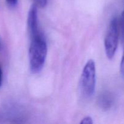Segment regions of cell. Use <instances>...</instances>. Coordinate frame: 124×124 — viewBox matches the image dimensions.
<instances>
[{"label":"cell","mask_w":124,"mask_h":124,"mask_svg":"<svg viewBox=\"0 0 124 124\" xmlns=\"http://www.w3.org/2000/svg\"><path fill=\"white\" fill-rule=\"evenodd\" d=\"M47 53V44L41 34L31 38L29 58L30 69L33 73H38L42 70L44 65Z\"/></svg>","instance_id":"6da1fadb"},{"label":"cell","mask_w":124,"mask_h":124,"mask_svg":"<svg viewBox=\"0 0 124 124\" xmlns=\"http://www.w3.org/2000/svg\"><path fill=\"white\" fill-rule=\"evenodd\" d=\"M119 36L117 19L116 18H114L109 24L104 41L105 53L108 59H112L116 53L118 46Z\"/></svg>","instance_id":"3957f363"},{"label":"cell","mask_w":124,"mask_h":124,"mask_svg":"<svg viewBox=\"0 0 124 124\" xmlns=\"http://www.w3.org/2000/svg\"><path fill=\"white\" fill-rule=\"evenodd\" d=\"M6 2L10 7H15L18 4V0H6Z\"/></svg>","instance_id":"30bf717a"},{"label":"cell","mask_w":124,"mask_h":124,"mask_svg":"<svg viewBox=\"0 0 124 124\" xmlns=\"http://www.w3.org/2000/svg\"><path fill=\"white\" fill-rule=\"evenodd\" d=\"M1 48H2V46H1V41H0V51H1Z\"/></svg>","instance_id":"7c38bea8"},{"label":"cell","mask_w":124,"mask_h":124,"mask_svg":"<svg viewBox=\"0 0 124 124\" xmlns=\"http://www.w3.org/2000/svg\"><path fill=\"white\" fill-rule=\"evenodd\" d=\"M113 102L112 96L108 92H104L98 98V105L104 110H108L111 107Z\"/></svg>","instance_id":"5b68a950"},{"label":"cell","mask_w":124,"mask_h":124,"mask_svg":"<svg viewBox=\"0 0 124 124\" xmlns=\"http://www.w3.org/2000/svg\"><path fill=\"white\" fill-rule=\"evenodd\" d=\"M27 27L31 38L41 34L38 29L37 6L35 4L31 6L28 13Z\"/></svg>","instance_id":"277c9868"},{"label":"cell","mask_w":124,"mask_h":124,"mask_svg":"<svg viewBox=\"0 0 124 124\" xmlns=\"http://www.w3.org/2000/svg\"><path fill=\"white\" fill-rule=\"evenodd\" d=\"M82 93L85 96L93 95L96 87V66L93 59L88 61L84 67L80 81Z\"/></svg>","instance_id":"7a4b0ae2"},{"label":"cell","mask_w":124,"mask_h":124,"mask_svg":"<svg viewBox=\"0 0 124 124\" xmlns=\"http://www.w3.org/2000/svg\"><path fill=\"white\" fill-rule=\"evenodd\" d=\"M120 70H121V75H122V77L124 78V49L123 54H122V60H121V67H120Z\"/></svg>","instance_id":"9c48e42d"},{"label":"cell","mask_w":124,"mask_h":124,"mask_svg":"<svg viewBox=\"0 0 124 124\" xmlns=\"http://www.w3.org/2000/svg\"><path fill=\"white\" fill-rule=\"evenodd\" d=\"M2 71L1 66H0V87L2 84Z\"/></svg>","instance_id":"8fae6325"},{"label":"cell","mask_w":124,"mask_h":124,"mask_svg":"<svg viewBox=\"0 0 124 124\" xmlns=\"http://www.w3.org/2000/svg\"><path fill=\"white\" fill-rule=\"evenodd\" d=\"M80 124H93V121L92 119V117L90 116H85V117H84L82 120H81Z\"/></svg>","instance_id":"ba28073f"},{"label":"cell","mask_w":124,"mask_h":124,"mask_svg":"<svg viewBox=\"0 0 124 124\" xmlns=\"http://www.w3.org/2000/svg\"><path fill=\"white\" fill-rule=\"evenodd\" d=\"M33 1L35 2V4L41 8L46 7L47 4V0H33Z\"/></svg>","instance_id":"52a82bcc"},{"label":"cell","mask_w":124,"mask_h":124,"mask_svg":"<svg viewBox=\"0 0 124 124\" xmlns=\"http://www.w3.org/2000/svg\"><path fill=\"white\" fill-rule=\"evenodd\" d=\"M120 31H121V39L122 41H124V10L122 12V15H121V22H120Z\"/></svg>","instance_id":"8992f818"}]
</instances>
